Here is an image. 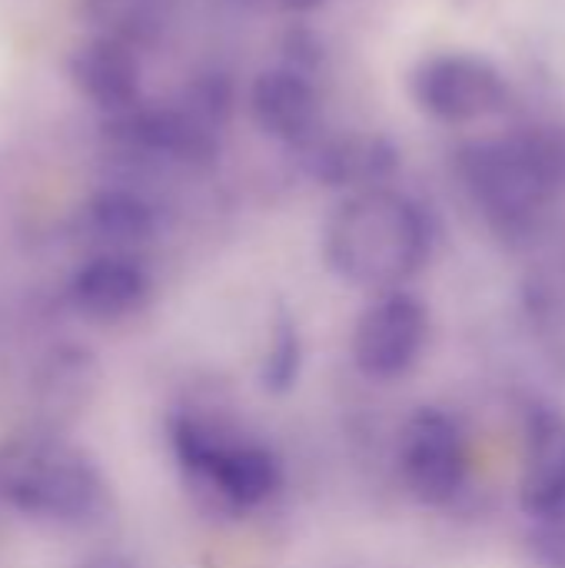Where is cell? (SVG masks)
Wrapping results in <instances>:
<instances>
[{"mask_svg":"<svg viewBox=\"0 0 565 568\" xmlns=\"http://www.w3.org/2000/svg\"><path fill=\"white\" fill-rule=\"evenodd\" d=\"M250 113L266 136L290 150H306L326 133L323 97L303 63L266 67L250 87Z\"/></svg>","mask_w":565,"mask_h":568,"instance_id":"8","label":"cell"},{"mask_svg":"<svg viewBox=\"0 0 565 568\" xmlns=\"http://www.w3.org/2000/svg\"><path fill=\"white\" fill-rule=\"evenodd\" d=\"M410 100L436 123L473 126L513 106V83L480 53L440 50L410 70Z\"/></svg>","mask_w":565,"mask_h":568,"instance_id":"5","label":"cell"},{"mask_svg":"<svg viewBox=\"0 0 565 568\" xmlns=\"http://www.w3.org/2000/svg\"><path fill=\"white\" fill-rule=\"evenodd\" d=\"M430 253L433 223L426 210L393 186L343 193L323 230L326 266L343 283L370 293L403 290Z\"/></svg>","mask_w":565,"mask_h":568,"instance_id":"1","label":"cell"},{"mask_svg":"<svg viewBox=\"0 0 565 568\" xmlns=\"http://www.w3.org/2000/svg\"><path fill=\"white\" fill-rule=\"evenodd\" d=\"M300 366H303V339L293 320H283L280 326H273L263 363H260V386L266 393H286L293 389V383L300 379Z\"/></svg>","mask_w":565,"mask_h":568,"instance_id":"15","label":"cell"},{"mask_svg":"<svg viewBox=\"0 0 565 568\" xmlns=\"http://www.w3.org/2000/svg\"><path fill=\"white\" fill-rule=\"evenodd\" d=\"M67 80L80 100H87L103 116L123 113L140 103L143 63L140 50L127 40L87 30L67 57Z\"/></svg>","mask_w":565,"mask_h":568,"instance_id":"10","label":"cell"},{"mask_svg":"<svg viewBox=\"0 0 565 568\" xmlns=\"http://www.w3.org/2000/svg\"><path fill=\"white\" fill-rule=\"evenodd\" d=\"M519 506L533 519L565 509V413L533 406L526 413V446L519 469Z\"/></svg>","mask_w":565,"mask_h":568,"instance_id":"13","label":"cell"},{"mask_svg":"<svg viewBox=\"0 0 565 568\" xmlns=\"http://www.w3.org/2000/svg\"><path fill=\"white\" fill-rule=\"evenodd\" d=\"M529 542L543 568H565V509L546 519H536Z\"/></svg>","mask_w":565,"mask_h":568,"instance_id":"16","label":"cell"},{"mask_svg":"<svg viewBox=\"0 0 565 568\" xmlns=\"http://www.w3.org/2000/svg\"><path fill=\"white\" fill-rule=\"evenodd\" d=\"M300 153L306 173L320 186H333L343 193L390 186L400 166L396 146L376 133H323Z\"/></svg>","mask_w":565,"mask_h":568,"instance_id":"11","label":"cell"},{"mask_svg":"<svg viewBox=\"0 0 565 568\" xmlns=\"http://www.w3.org/2000/svg\"><path fill=\"white\" fill-rule=\"evenodd\" d=\"M0 493L30 523L80 529L107 509V479L100 466L63 439H23L0 466Z\"/></svg>","mask_w":565,"mask_h":568,"instance_id":"4","label":"cell"},{"mask_svg":"<svg viewBox=\"0 0 565 568\" xmlns=\"http://www.w3.org/2000/svg\"><path fill=\"white\" fill-rule=\"evenodd\" d=\"M167 433L180 473L213 503L253 513L280 496L283 463L266 443L196 413H176Z\"/></svg>","mask_w":565,"mask_h":568,"instance_id":"3","label":"cell"},{"mask_svg":"<svg viewBox=\"0 0 565 568\" xmlns=\"http://www.w3.org/2000/svg\"><path fill=\"white\" fill-rule=\"evenodd\" d=\"M153 296V276L143 256L130 253H87L67 283L70 310L90 323H123L147 310Z\"/></svg>","mask_w":565,"mask_h":568,"instance_id":"9","label":"cell"},{"mask_svg":"<svg viewBox=\"0 0 565 568\" xmlns=\"http://www.w3.org/2000/svg\"><path fill=\"white\" fill-rule=\"evenodd\" d=\"M430 339V313L410 290L376 293L353 326V366L376 383L406 376Z\"/></svg>","mask_w":565,"mask_h":568,"instance_id":"7","label":"cell"},{"mask_svg":"<svg viewBox=\"0 0 565 568\" xmlns=\"http://www.w3.org/2000/svg\"><path fill=\"white\" fill-rule=\"evenodd\" d=\"M400 476L406 493L423 506H450L470 476L463 426L436 406L416 409L400 433Z\"/></svg>","mask_w":565,"mask_h":568,"instance_id":"6","label":"cell"},{"mask_svg":"<svg viewBox=\"0 0 565 568\" xmlns=\"http://www.w3.org/2000/svg\"><path fill=\"white\" fill-rule=\"evenodd\" d=\"M157 226V206L130 186L97 190L77 210V236L90 253L140 256L153 243Z\"/></svg>","mask_w":565,"mask_h":568,"instance_id":"12","label":"cell"},{"mask_svg":"<svg viewBox=\"0 0 565 568\" xmlns=\"http://www.w3.org/2000/svg\"><path fill=\"white\" fill-rule=\"evenodd\" d=\"M470 203L500 233H526L565 183V133L526 130L470 140L453 153Z\"/></svg>","mask_w":565,"mask_h":568,"instance_id":"2","label":"cell"},{"mask_svg":"<svg viewBox=\"0 0 565 568\" xmlns=\"http://www.w3.org/2000/svg\"><path fill=\"white\" fill-rule=\"evenodd\" d=\"M176 0H77V10L93 33L133 43H153L173 17Z\"/></svg>","mask_w":565,"mask_h":568,"instance_id":"14","label":"cell"}]
</instances>
